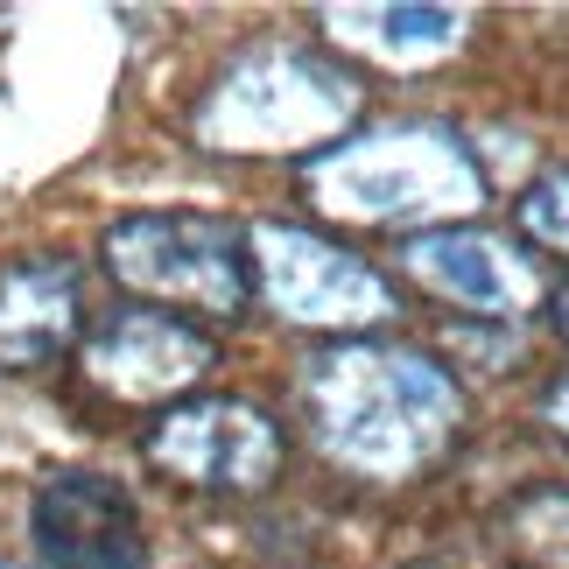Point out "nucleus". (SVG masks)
I'll use <instances>...</instances> for the list:
<instances>
[{
	"mask_svg": "<svg viewBox=\"0 0 569 569\" xmlns=\"http://www.w3.org/2000/svg\"><path fill=\"white\" fill-rule=\"evenodd\" d=\"M78 338V268L21 260L0 274V366H42Z\"/></svg>",
	"mask_w": 569,
	"mask_h": 569,
	"instance_id": "nucleus-4",
	"label": "nucleus"
},
{
	"mask_svg": "<svg viewBox=\"0 0 569 569\" xmlns=\"http://www.w3.org/2000/svg\"><path fill=\"white\" fill-rule=\"evenodd\" d=\"M148 457L169 465L190 486H268L274 471V429L268 415L247 408V401H197V408H177L148 429Z\"/></svg>",
	"mask_w": 569,
	"mask_h": 569,
	"instance_id": "nucleus-2",
	"label": "nucleus"
},
{
	"mask_svg": "<svg viewBox=\"0 0 569 569\" xmlns=\"http://www.w3.org/2000/svg\"><path fill=\"white\" fill-rule=\"evenodd\" d=\"M556 310H562V331H569V289H562V302H556Z\"/></svg>",
	"mask_w": 569,
	"mask_h": 569,
	"instance_id": "nucleus-5",
	"label": "nucleus"
},
{
	"mask_svg": "<svg viewBox=\"0 0 569 569\" xmlns=\"http://www.w3.org/2000/svg\"><path fill=\"white\" fill-rule=\"evenodd\" d=\"M29 528L50 569H134L141 562V507L106 471H57L36 492Z\"/></svg>",
	"mask_w": 569,
	"mask_h": 569,
	"instance_id": "nucleus-1",
	"label": "nucleus"
},
{
	"mask_svg": "<svg viewBox=\"0 0 569 569\" xmlns=\"http://www.w3.org/2000/svg\"><path fill=\"white\" fill-rule=\"evenodd\" d=\"M211 366V345L177 323L169 310H120L99 323L92 338V373L120 393H162V387H183Z\"/></svg>",
	"mask_w": 569,
	"mask_h": 569,
	"instance_id": "nucleus-3",
	"label": "nucleus"
}]
</instances>
